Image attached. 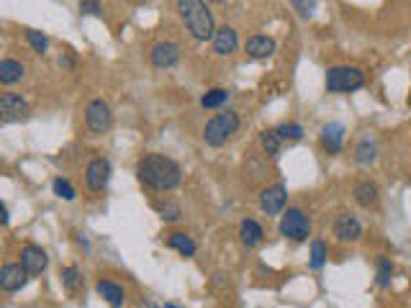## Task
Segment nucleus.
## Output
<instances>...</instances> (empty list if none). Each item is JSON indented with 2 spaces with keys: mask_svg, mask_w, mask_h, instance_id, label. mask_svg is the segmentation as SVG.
Listing matches in <instances>:
<instances>
[{
  "mask_svg": "<svg viewBox=\"0 0 411 308\" xmlns=\"http://www.w3.org/2000/svg\"><path fill=\"white\" fill-rule=\"evenodd\" d=\"M229 95H231L229 90H224V87H214V90H208V93L201 98V105L208 108V111H211V108H222L224 103H229Z\"/></svg>",
  "mask_w": 411,
  "mask_h": 308,
  "instance_id": "26",
  "label": "nucleus"
},
{
  "mask_svg": "<svg viewBox=\"0 0 411 308\" xmlns=\"http://www.w3.org/2000/svg\"><path fill=\"white\" fill-rule=\"evenodd\" d=\"M62 285L67 293H78V288L82 285V275L78 267H64L62 270Z\"/></svg>",
  "mask_w": 411,
  "mask_h": 308,
  "instance_id": "29",
  "label": "nucleus"
},
{
  "mask_svg": "<svg viewBox=\"0 0 411 308\" xmlns=\"http://www.w3.org/2000/svg\"><path fill=\"white\" fill-rule=\"evenodd\" d=\"M326 257H329V249L322 239H314L311 242V260H308V267L311 270H322L326 265Z\"/></svg>",
  "mask_w": 411,
  "mask_h": 308,
  "instance_id": "27",
  "label": "nucleus"
},
{
  "mask_svg": "<svg viewBox=\"0 0 411 308\" xmlns=\"http://www.w3.org/2000/svg\"><path fill=\"white\" fill-rule=\"evenodd\" d=\"M293 10H298L301 18H311L317 10V0H291Z\"/></svg>",
  "mask_w": 411,
  "mask_h": 308,
  "instance_id": "32",
  "label": "nucleus"
},
{
  "mask_svg": "<svg viewBox=\"0 0 411 308\" xmlns=\"http://www.w3.org/2000/svg\"><path fill=\"white\" fill-rule=\"evenodd\" d=\"M324 85L329 93H355L360 87H365V72L357 67H329L326 70Z\"/></svg>",
  "mask_w": 411,
  "mask_h": 308,
  "instance_id": "4",
  "label": "nucleus"
},
{
  "mask_svg": "<svg viewBox=\"0 0 411 308\" xmlns=\"http://www.w3.org/2000/svg\"><path fill=\"white\" fill-rule=\"evenodd\" d=\"M288 203V193H285L283 185H270L260 193V208L262 214L268 216H277Z\"/></svg>",
  "mask_w": 411,
  "mask_h": 308,
  "instance_id": "11",
  "label": "nucleus"
},
{
  "mask_svg": "<svg viewBox=\"0 0 411 308\" xmlns=\"http://www.w3.org/2000/svg\"><path fill=\"white\" fill-rule=\"evenodd\" d=\"M375 159H378V142H375V136L363 134L360 142L355 144V162L365 167V165H373Z\"/></svg>",
  "mask_w": 411,
  "mask_h": 308,
  "instance_id": "19",
  "label": "nucleus"
},
{
  "mask_svg": "<svg viewBox=\"0 0 411 308\" xmlns=\"http://www.w3.org/2000/svg\"><path fill=\"white\" fill-rule=\"evenodd\" d=\"M239 131V116L234 111H224V113H216L214 119L206 124L203 129V142L208 144V147H214V149H219V147H224V144L229 142L231 136Z\"/></svg>",
  "mask_w": 411,
  "mask_h": 308,
  "instance_id": "3",
  "label": "nucleus"
},
{
  "mask_svg": "<svg viewBox=\"0 0 411 308\" xmlns=\"http://www.w3.org/2000/svg\"><path fill=\"white\" fill-rule=\"evenodd\" d=\"M247 57H252V59H268V57L275 54V39H270V36H250L247 39Z\"/></svg>",
  "mask_w": 411,
  "mask_h": 308,
  "instance_id": "18",
  "label": "nucleus"
},
{
  "mask_svg": "<svg viewBox=\"0 0 411 308\" xmlns=\"http://www.w3.org/2000/svg\"><path fill=\"white\" fill-rule=\"evenodd\" d=\"M26 41L31 44V49L36 52V54H47L49 39L41 31H36V29H26Z\"/></svg>",
  "mask_w": 411,
  "mask_h": 308,
  "instance_id": "28",
  "label": "nucleus"
},
{
  "mask_svg": "<svg viewBox=\"0 0 411 308\" xmlns=\"http://www.w3.org/2000/svg\"><path fill=\"white\" fill-rule=\"evenodd\" d=\"M216 6H226V3H229V0H214Z\"/></svg>",
  "mask_w": 411,
  "mask_h": 308,
  "instance_id": "36",
  "label": "nucleus"
},
{
  "mask_svg": "<svg viewBox=\"0 0 411 308\" xmlns=\"http://www.w3.org/2000/svg\"><path fill=\"white\" fill-rule=\"evenodd\" d=\"M95 291H98V295H101L111 308H121L124 303H127V293H124V288H121L119 283H113V280H98Z\"/></svg>",
  "mask_w": 411,
  "mask_h": 308,
  "instance_id": "17",
  "label": "nucleus"
},
{
  "mask_svg": "<svg viewBox=\"0 0 411 308\" xmlns=\"http://www.w3.org/2000/svg\"><path fill=\"white\" fill-rule=\"evenodd\" d=\"M178 13H180L182 24L188 26L193 39L198 41H214L216 24L214 13L208 10L203 0H178Z\"/></svg>",
  "mask_w": 411,
  "mask_h": 308,
  "instance_id": "2",
  "label": "nucleus"
},
{
  "mask_svg": "<svg viewBox=\"0 0 411 308\" xmlns=\"http://www.w3.org/2000/svg\"><path fill=\"white\" fill-rule=\"evenodd\" d=\"M21 265H24V270L29 272V277H39L41 272L47 270L49 257H47V252H44L41 247L26 244L24 249H21Z\"/></svg>",
  "mask_w": 411,
  "mask_h": 308,
  "instance_id": "10",
  "label": "nucleus"
},
{
  "mask_svg": "<svg viewBox=\"0 0 411 308\" xmlns=\"http://www.w3.org/2000/svg\"><path fill=\"white\" fill-rule=\"evenodd\" d=\"M29 119V103L16 93L0 95V121L3 124H18Z\"/></svg>",
  "mask_w": 411,
  "mask_h": 308,
  "instance_id": "7",
  "label": "nucleus"
},
{
  "mask_svg": "<svg viewBox=\"0 0 411 308\" xmlns=\"http://www.w3.org/2000/svg\"><path fill=\"white\" fill-rule=\"evenodd\" d=\"M139 308H159V306H154L152 300H142V303H139Z\"/></svg>",
  "mask_w": 411,
  "mask_h": 308,
  "instance_id": "35",
  "label": "nucleus"
},
{
  "mask_svg": "<svg viewBox=\"0 0 411 308\" xmlns=\"http://www.w3.org/2000/svg\"><path fill=\"white\" fill-rule=\"evenodd\" d=\"M239 47V39H237V31L231 29V26H222V29H216V36H214V52L219 57H229L234 54Z\"/></svg>",
  "mask_w": 411,
  "mask_h": 308,
  "instance_id": "16",
  "label": "nucleus"
},
{
  "mask_svg": "<svg viewBox=\"0 0 411 308\" xmlns=\"http://www.w3.org/2000/svg\"><path fill=\"white\" fill-rule=\"evenodd\" d=\"M111 180V162L106 157H95L90 165L85 167V185L93 193H101Z\"/></svg>",
  "mask_w": 411,
  "mask_h": 308,
  "instance_id": "8",
  "label": "nucleus"
},
{
  "mask_svg": "<svg viewBox=\"0 0 411 308\" xmlns=\"http://www.w3.org/2000/svg\"><path fill=\"white\" fill-rule=\"evenodd\" d=\"M239 237H242V244H245L247 249H252V247H257L262 242L265 231H262V226L254 221V219H245L242 226H239Z\"/></svg>",
  "mask_w": 411,
  "mask_h": 308,
  "instance_id": "21",
  "label": "nucleus"
},
{
  "mask_svg": "<svg viewBox=\"0 0 411 308\" xmlns=\"http://www.w3.org/2000/svg\"><path fill=\"white\" fill-rule=\"evenodd\" d=\"M277 129V134L283 136V142H301L303 139V129H301V124H280Z\"/></svg>",
  "mask_w": 411,
  "mask_h": 308,
  "instance_id": "30",
  "label": "nucleus"
},
{
  "mask_svg": "<svg viewBox=\"0 0 411 308\" xmlns=\"http://www.w3.org/2000/svg\"><path fill=\"white\" fill-rule=\"evenodd\" d=\"M162 308H180V306H175V303H165Z\"/></svg>",
  "mask_w": 411,
  "mask_h": 308,
  "instance_id": "37",
  "label": "nucleus"
},
{
  "mask_svg": "<svg viewBox=\"0 0 411 308\" xmlns=\"http://www.w3.org/2000/svg\"><path fill=\"white\" fill-rule=\"evenodd\" d=\"M283 144L285 142H283V136L277 134V129H265V131L260 134V147H262V152H265L268 157H275Z\"/></svg>",
  "mask_w": 411,
  "mask_h": 308,
  "instance_id": "24",
  "label": "nucleus"
},
{
  "mask_svg": "<svg viewBox=\"0 0 411 308\" xmlns=\"http://www.w3.org/2000/svg\"><path fill=\"white\" fill-rule=\"evenodd\" d=\"M26 78V67L16 59H3L0 62V82L8 87V85H16L21 80Z\"/></svg>",
  "mask_w": 411,
  "mask_h": 308,
  "instance_id": "20",
  "label": "nucleus"
},
{
  "mask_svg": "<svg viewBox=\"0 0 411 308\" xmlns=\"http://www.w3.org/2000/svg\"><path fill=\"white\" fill-rule=\"evenodd\" d=\"M391 277H394V262L386 254H378V260H375V285L386 291L391 285Z\"/></svg>",
  "mask_w": 411,
  "mask_h": 308,
  "instance_id": "23",
  "label": "nucleus"
},
{
  "mask_svg": "<svg viewBox=\"0 0 411 308\" xmlns=\"http://www.w3.org/2000/svg\"><path fill=\"white\" fill-rule=\"evenodd\" d=\"M150 57L154 67L170 70V67H175V64L180 62V49H178V44H173V41H159V44L152 47Z\"/></svg>",
  "mask_w": 411,
  "mask_h": 308,
  "instance_id": "12",
  "label": "nucleus"
},
{
  "mask_svg": "<svg viewBox=\"0 0 411 308\" xmlns=\"http://www.w3.org/2000/svg\"><path fill=\"white\" fill-rule=\"evenodd\" d=\"M334 237L342 244H352V242H360L363 239V223L360 219L352 214H342L337 221H334Z\"/></svg>",
  "mask_w": 411,
  "mask_h": 308,
  "instance_id": "9",
  "label": "nucleus"
},
{
  "mask_svg": "<svg viewBox=\"0 0 411 308\" xmlns=\"http://www.w3.org/2000/svg\"><path fill=\"white\" fill-rule=\"evenodd\" d=\"M85 124L93 134H106L113 124L111 105L103 101V98H93V101L85 105Z\"/></svg>",
  "mask_w": 411,
  "mask_h": 308,
  "instance_id": "6",
  "label": "nucleus"
},
{
  "mask_svg": "<svg viewBox=\"0 0 411 308\" xmlns=\"http://www.w3.org/2000/svg\"><path fill=\"white\" fill-rule=\"evenodd\" d=\"M345 126H342L340 121H329L324 124L322 129V147H324L326 154H340L342 147H345Z\"/></svg>",
  "mask_w": 411,
  "mask_h": 308,
  "instance_id": "14",
  "label": "nucleus"
},
{
  "mask_svg": "<svg viewBox=\"0 0 411 308\" xmlns=\"http://www.w3.org/2000/svg\"><path fill=\"white\" fill-rule=\"evenodd\" d=\"M277 229H280V237L291 239V242H306L311 237V219L301 208H288Z\"/></svg>",
  "mask_w": 411,
  "mask_h": 308,
  "instance_id": "5",
  "label": "nucleus"
},
{
  "mask_svg": "<svg viewBox=\"0 0 411 308\" xmlns=\"http://www.w3.org/2000/svg\"><path fill=\"white\" fill-rule=\"evenodd\" d=\"M52 188H55V196H59L62 200H75V188L70 185V180L57 177V180L52 182Z\"/></svg>",
  "mask_w": 411,
  "mask_h": 308,
  "instance_id": "31",
  "label": "nucleus"
},
{
  "mask_svg": "<svg viewBox=\"0 0 411 308\" xmlns=\"http://www.w3.org/2000/svg\"><path fill=\"white\" fill-rule=\"evenodd\" d=\"M167 247L175 249V252H180L182 257H193L198 249L193 237H188L185 231H173V234H167Z\"/></svg>",
  "mask_w": 411,
  "mask_h": 308,
  "instance_id": "22",
  "label": "nucleus"
},
{
  "mask_svg": "<svg viewBox=\"0 0 411 308\" xmlns=\"http://www.w3.org/2000/svg\"><path fill=\"white\" fill-rule=\"evenodd\" d=\"M154 211L159 214V219L167 223H175V221H180L182 219V211H180V205L173 203V200H159V203H154Z\"/></svg>",
  "mask_w": 411,
  "mask_h": 308,
  "instance_id": "25",
  "label": "nucleus"
},
{
  "mask_svg": "<svg viewBox=\"0 0 411 308\" xmlns=\"http://www.w3.org/2000/svg\"><path fill=\"white\" fill-rule=\"evenodd\" d=\"M29 280V272L24 270V265H16V262H8L0 270V288L6 293H16L21 291Z\"/></svg>",
  "mask_w": 411,
  "mask_h": 308,
  "instance_id": "13",
  "label": "nucleus"
},
{
  "mask_svg": "<svg viewBox=\"0 0 411 308\" xmlns=\"http://www.w3.org/2000/svg\"><path fill=\"white\" fill-rule=\"evenodd\" d=\"M80 13H85V16H101V0H80Z\"/></svg>",
  "mask_w": 411,
  "mask_h": 308,
  "instance_id": "33",
  "label": "nucleus"
},
{
  "mask_svg": "<svg viewBox=\"0 0 411 308\" xmlns=\"http://www.w3.org/2000/svg\"><path fill=\"white\" fill-rule=\"evenodd\" d=\"M136 177L142 185L157 193H170L180 185L182 170L175 159L165 157V154H144L136 162Z\"/></svg>",
  "mask_w": 411,
  "mask_h": 308,
  "instance_id": "1",
  "label": "nucleus"
},
{
  "mask_svg": "<svg viewBox=\"0 0 411 308\" xmlns=\"http://www.w3.org/2000/svg\"><path fill=\"white\" fill-rule=\"evenodd\" d=\"M352 196H355V203L365 211H373V208H378L380 205V188L375 185L373 180H360L352 190Z\"/></svg>",
  "mask_w": 411,
  "mask_h": 308,
  "instance_id": "15",
  "label": "nucleus"
},
{
  "mask_svg": "<svg viewBox=\"0 0 411 308\" xmlns=\"http://www.w3.org/2000/svg\"><path fill=\"white\" fill-rule=\"evenodd\" d=\"M0 214H3V226H8V223H10L8 208H6V205H3V208H0Z\"/></svg>",
  "mask_w": 411,
  "mask_h": 308,
  "instance_id": "34",
  "label": "nucleus"
}]
</instances>
